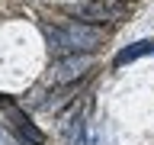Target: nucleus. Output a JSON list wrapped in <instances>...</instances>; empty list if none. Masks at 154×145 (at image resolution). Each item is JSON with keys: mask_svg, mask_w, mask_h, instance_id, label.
I'll return each mask as SVG.
<instances>
[{"mask_svg": "<svg viewBox=\"0 0 154 145\" xmlns=\"http://www.w3.org/2000/svg\"><path fill=\"white\" fill-rule=\"evenodd\" d=\"M45 39L55 52H93L103 42V29L90 23H67L61 29H45Z\"/></svg>", "mask_w": 154, "mask_h": 145, "instance_id": "1", "label": "nucleus"}, {"mask_svg": "<svg viewBox=\"0 0 154 145\" xmlns=\"http://www.w3.org/2000/svg\"><path fill=\"white\" fill-rule=\"evenodd\" d=\"M87 68H90V52H71L67 58H61L55 68H51V74H55V84H71V81H77V77L84 74Z\"/></svg>", "mask_w": 154, "mask_h": 145, "instance_id": "2", "label": "nucleus"}, {"mask_svg": "<svg viewBox=\"0 0 154 145\" xmlns=\"http://www.w3.org/2000/svg\"><path fill=\"white\" fill-rule=\"evenodd\" d=\"M0 103H3V110H7V113H10V119H13V123H16L19 129H23V135H26V139H29V142H32V145H42V142H45V135H42V132H38V129H35V126L29 123V116L23 113L19 106H13V103H10V100H0Z\"/></svg>", "mask_w": 154, "mask_h": 145, "instance_id": "3", "label": "nucleus"}, {"mask_svg": "<svg viewBox=\"0 0 154 145\" xmlns=\"http://www.w3.org/2000/svg\"><path fill=\"white\" fill-rule=\"evenodd\" d=\"M151 52H154V39H141L135 45H125L116 55V65H128V61H135V58H141V55H151Z\"/></svg>", "mask_w": 154, "mask_h": 145, "instance_id": "4", "label": "nucleus"}, {"mask_svg": "<svg viewBox=\"0 0 154 145\" xmlns=\"http://www.w3.org/2000/svg\"><path fill=\"white\" fill-rule=\"evenodd\" d=\"M77 19H93V23H103V19L112 16V10L106 7V3H80V7L71 10Z\"/></svg>", "mask_w": 154, "mask_h": 145, "instance_id": "5", "label": "nucleus"}, {"mask_svg": "<svg viewBox=\"0 0 154 145\" xmlns=\"http://www.w3.org/2000/svg\"><path fill=\"white\" fill-rule=\"evenodd\" d=\"M0 145H19L16 139H13V135H10L7 129H3V126H0Z\"/></svg>", "mask_w": 154, "mask_h": 145, "instance_id": "6", "label": "nucleus"}]
</instances>
